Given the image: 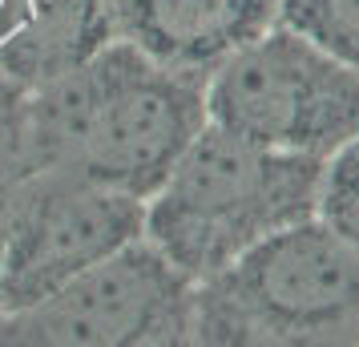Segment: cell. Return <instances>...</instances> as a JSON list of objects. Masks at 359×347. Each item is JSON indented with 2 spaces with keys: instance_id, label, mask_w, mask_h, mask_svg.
Here are the masks:
<instances>
[{
  "instance_id": "6da1fadb",
  "label": "cell",
  "mask_w": 359,
  "mask_h": 347,
  "mask_svg": "<svg viewBox=\"0 0 359 347\" xmlns=\"http://www.w3.org/2000/svg\"><path fill=\"white\" fill-rule=\"evenodd\" d=\"M206 121V77L109 41L20 101L13 130L36 170L89 178L146 202Z\"/></svg>"
},
{
  "instance_id": "7a4b0ae2",
  "label": "cell",
  "mask_w": 359,
  "mask_h": 347,
  "mask_svg": "<svg viewBox=\"0 0 359 347\" xmlns=\"http://www.w3.org/2000/svg\"><path fill=\"white\" fill-rule=\"evenodd\" d=\"M323 165V158L255 146L206 121L146 198L142 234L202 283L266 234L315 215Z\"/></svg>"
},
{
  "instance_id": "3957f363",
  "label": "cell",
  "mask_w": 359,
  "mask_h": 347,
  "mask_svg": "<svg viewBox=\"0 0 359 347\" xmlns=\"http://www.w3.org/2000/svg\"><path fill=\"white\" fill-rule=\"evenodd\" d=\"M194 343H359V259L315 215L194 287Z\"/></svg>"
},
{
  "instance_id": "277c9868",
  "label": "cell",
  "mask_w": 359,
  "mask_h": 347,
  "mask_svg": "<svg viewBox=\"0 0 359 347\" xmlns=\"http://www.w3.org/2000/svg\"><path fill=\"white\" fill-rule=\"evenodd\" d=\"M206 117L255 146L331 158L359 137V73L278 25L206 77Z\"/></svg>"
},
{
  "instance_id": "5b68a950",
  "label": "cell",
  "mask_w": 359,
  "mask_h": 347,
  "mask_svg": "<svg viewBox=\"0 0 359 347\" xmlns=\"http://www.w3.org/2000/svg\"><path fill=\"white\" fill-rule=\"evenodd\" d=\"M194 287L146 234L61 291L0 319V343L170 347L194 343Z\"/></svg>"
},
{
  "instance_id": "8992f818",
  "label": "cell",
  "mask_w": 359,
  "mask_h": 347,
  "mask_svg": "<svg viewBox=\"0 0 359 347\" xmlns=\"http://www.w3.org/2000/svg\"><path fill=\"white\" fill-rule=\"evenodd\" d=\"M142 226H146L142 198L97 186L89 178L36 170L13 215L0 259L4 315L61 291L81 271L142 238Z\"/></svg>"
},
{
  "instance_id": "52a82bcc",
  "label": "cell",
  "mask_w": 359,
  "mask_h": 347,
  "mask_svg": "<svg viewBox=\"0 0 359 347\" xmlns=\"http://www.w3.org/2000/svg\"><path fill=\"white\" fill-rule=\"evenodd\" d=\"M283 0H109L114 36L178 73L210 77L214 69L266 29Z\"/></svg>"
},
{
  "instance_id": "ba28073f",
  "label": "cell",
  "mask_w": 359,
  "mask_h": 347,
  "mask_svg": "<svg viewBox=\"0 0 359 347\" xmlns=\"http://www.w3.org/2000/svg\"><path fill=\"white\" fill-rule=\"evenodd\" d=\"M109 41H117L109 0H0V77L25 97Z\"/></svg>"
},
{
  "instance_id": "9c48e42d",
  "label": "cell",
  "mask_w": 359,
  "mask_h": 347,
  "mask_svg": "<svg viewBox=\"0 0 359 347\" xmlns=\"http://www.w3.org/2000/svg\"><path fill=\"white\" fill-rule=\"evenodd\" d=\"M278 25L303 33L351 73H359V0H283Z\"/></svg>"
},
{
  "instance_id": "30bf717a",
  "label": "cell",
  "mask_w": 359,
  "mask_h": 347,
  "mask_svg": "<svg viewBox=\"0 0 359 347\" xmlns=\"http://www.w3.org/2000/svg\"><path fill=\"white\" fill-rule=\"evenodd\" d=\"M315 210L335 231V238L359 259V137L339 146L331 165H323Z\"/></svg>"
},
{
  "instance_id": "8fae6325",
  "label": "cell",
  "mask_w": 359,
  "mask_h": 347,
  "mask_svg": "<svg viewBox=\"0 0 359 347\" xmlns=\"http://www.w3.org/2000/svg\"><path fill=\"white\" fill-rule=\"evenodd\" d=\"M36 165L25 154L17 130H8L0 137V259H4V243H8V226L17 215L20 198H25V186L33 182ZM0 319H4V303H0Z\"/></svg>"
},
{
  "instance_id": "7c38bea8",
  "label": "cell",
  "mask_w": 359,
  "mask_h": 347,
  "mask_svg": "<svg viewBox=\"0 0 359 347\" xmlns=\"http://www.w3.org/2000/svg\"><path fill=\"white\" fill-rule=\"evenodd\" d=\"M20 101H25V93H20V89H13V85L0 77V137H4V133L17 125Z\"/></svg>"
}]
</instances>
